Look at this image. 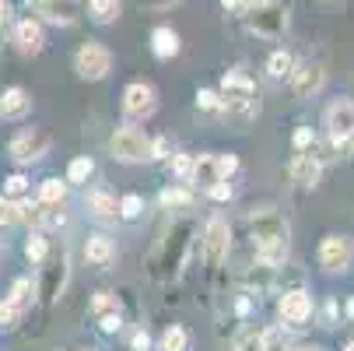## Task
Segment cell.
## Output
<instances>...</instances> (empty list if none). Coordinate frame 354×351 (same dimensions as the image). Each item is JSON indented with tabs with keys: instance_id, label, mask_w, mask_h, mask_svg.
Here are the masks:
<instances>
[{
	"instance_id": "cell-1",
	"label": "cell",
	"mask_w": 354,
	"mask_h": 351,
	"mask_svg": "<svg viewBox=\"0 0 354 351\" xmlns=\"http://www.w3.org/2000/svg\"><path fill=\"white\" fill-rule=\"evenodd\" d=\"M252 228V249L263 267H277L288 260V222L274 208H257L249 215Z\"/></svg>"
},
{
	"instance_id": "cell-2",
	"label": "cell",
	"mask_w": 354,
	"mask_h": 351,
	"mask_svg": "<svg viewBox=\"0 0 354 351\" xmlns=\"http://www.w3.org/2000/svg\"><path fill=\"white\" fill-rule=\"evenodd\" d=\"M221 116L225 120H235V123H252L260 116V95H257V84H252L249 74L242 71H228L221 78Z\"/></svg>"
},
{
	"instance_id": "cell-3",
	"label": "cell",
	"mask_w": 354,
	"mask_h": 351,
	"mask_svg": "<svg viewBox=\"0 0 354 351\" xmlns=\"http://www.w3.org/2000/svg\"><path fill=\"white\" fill-rule=\"evenodd\" d=\"M109 152H113L116 162L137 165V162L155 159V141H151L144 130H137V127H120V130H113V137H109Z\"/></svg>"
},
{
	"instance_id": "cell-4",
	"label": "cell",
	"mask_w": 354,
	"mask_h": 351,
	"mask_svg": "<svg viewBox=\"0 0 354 351\" xmlns=\"http://www.w3.org/2000/svg\"><path fill=\"white\" fill-rule=\"evenodd\" d=\"M245 21H249V32L260 35V39H281L284 28H288V8L281 0H263L252 11H245Z\"/></svg>"
},
{
	"instance_id": "cell-5",
	"label": "cell",
	"mask_w": 354,
	"mask_h": 351,
	"mask_svg": "<svg viewBox=\"0 0 354 351\" xmlns=\"http://www.w3.org/2000/svg\"><path fill=\"white\" fill-rule=\"evenodd\" d=\"M49 147H53V137H49L42 127H25L21 134H15L11 137V144H8V155L18 162V165H32V162H39Z\"/></svg>"
},
{
	"instance_id": "cell-6",
	"label": "cell",
	"mask_w": 354,
	"mask_h": 351,
	"mask_svg": "<svg viewBox=\"0 0 354 351\" xmlns=\"http://www.w3.org/2000/svg\"><path fill=\"white\" fill-rule=\"evenodd\" d=\"M74 71L84 81H102L113 71V53H109L102 42H84L77 53H74Z\"/></svg>"
},
{
	"instance_id": "cell-7",
	"label": "cell",
	"mask_w": 354,
	"mask_h": 351,
	"mask_svg": "<svg viewBox=\"0 0 354 351\" xmlns=\"http://www.w3.org/2000/svg\"><path fill=\"white\" fill-rule=\"evenodd\" d=\"M228 246H232V228L225 218H211L204 225V235H200V253H204V264L207 267H221L225 257H228Z\"/></svg>"
},
{
	"instance_id": "cell-8",
	"label": "cell",
	"mask_w": 354,
	"mask_h": 351,
	"mask_svg": "<svg viewBox=\"0 0 354 351\" xmlns=\"http://www.w3.org/2000/svg\"><path fill=\"white\" fill-rule=\"evenodd\" d=\"M354 260V239L351 235H326L319 242V267L330 271V274H344Z\"/></svg>"
},
{
	"instance_id": "cell-9",
	"label": "cell",
	"mask_w": 354,
	"mask_h": 351,
	"mask_svg": "<svg viewBox=\"0 0 354 351\" xmlns=\"http://www.w3.org/2000/svg\"><path fill=\"white\" fill-rule=\"evenodd\" d=\"M155 109H158V95L147 81H133L123 88V116L127 120H147V116H155Z\"/></svg>"
},
{
	"instance_id": "cell-10",
	"label": "cell",
	"mask_w": 354,
	"mask_h": 351,
	"mask_svg": "<svg viewBox=\"0 0 354 351\" xmlns=\"http://www.w3.org/2000/svg\"><path fill=\"white\" fill-rule=\"evenodd\" d=\"M277 316L284 327H301L309 316H313V295L306 288H291L281 295V303H277Z\"/></svg>"
},
{
	"instance_id": "cell-11",
	"label": "cell",
	"mask_w": 354,
	"mask_h": 351,
	"mask_svg": "<svg viewBox=\"0 0 354 351\" xmlns=\"http://www.w3.org/2000/svg\"><path fill=\"white\" fill-rule=\"evenodd\" d=\"M326 134L333 147H344L347 137H354V102L351 98H337L326 109Z\"/></svg>"
},
{
	"instance_id": "cell-12",
	"label": "cell",
	"mask_w": 354,
	"mask_h": 351,
	"mask_svg": "<svg viewBox=\"0 0 354 351\" xmlns=\"http://www.w3.org/2000/svg\"><path fill=\"white\" fill-rule=\"evenodd\" d=\"M288 84H291L295 98H316L323 91V84H326V71H323V64H313V60L309 64H298L291 71Z\"/></svg>"
},
{
	"instance_id": "cell-13",
	"label": "cell",
	"mask_w": 354,
	"mask_h": 351,
	"mask_svg": "<svg viewBox=\"0 0 354 351\" xmlns=\"http://www.w3.org/2000/svg\"><path fill=\"white\" fill-rule=\"evenodd\" d=\"M11 39H15V49H18L21 57H35V53H42V46H46L42 25H39L35 18H21V21H15Z\"/></svg>"
},
{
	"instance_id": "cell-14",
	"label": "cell",
	"mask_w": 354,
	"mask_h": 351,
	"mask_svg": "<svg viewBox=\"0 0 354 351\" xmlns=\"http://www.w3.org/2000/svg\"><path fill=\"white\" fill-rule=\"evenodd\" d=\"M28 4L53 25H74L81 15V0H28Z\"/></svg>"
},
{
	"instance_id": "cell-15",
	"label": "cell",
	"mask_w": 354,
	"mask_h": 351,
	"mask_svg": "<svg viewBox=\"0 0 354 351\" xmlns=\"http://www.w3.org/2000/svg\"><path fill=\"white\" fill-rule=\"evenodd\" d=\"M225 179V169H221V155H196V162H193V176H189V183L193 186H200V190H211V186H218Z\"/></svg>"
},
{
	"instance_id": "cell-16",
	"label": "cell",
	"mask_w": 354,
	"mask_h": 351,
	"mask_svg": "<svg viewBox=\"0 0 354 351\" xmlns=\"http://www.w3.org/2000/svg\"><path fill=\"white\" fill-rule=\"evenodd\" d=\"M288 176H291V183H298V186H316L319 176H323V162H319L313 152H301V155L291 159Z\"/></svg>"
},
{
	"instance_id": "cell-17",
	"label": "cell",
	"mask_w": 354,
	"mask_h": 351,
	"mask_svg": "<svg viewBox=\"0 0 354 351\" xmlns=\"http://www.w3.org/2000/svg\"><path fill=\"white\" fill-rule=\"evenodd\" d=\"M32 109V95L18 84L0 91V120H25Z\"/></svg>"
},
{
	"instance_id": "cell-18",
	"label": "cell",
	"mask_w": 354,
	"mask_h": 351,
	"mask_svg": "<svg viewBox=\"0 0 354 351\" xmlns=\"http://www.w3.org/2000/svg\"><path fill=\"white\" fill-rule=\"evenodd\" d=\"M84 260H88L91 267H109V264L116 260V242H113L106 232L88 235V242H84Z\"/></svg>"
},
{
	"instance_id": "cell-19",
	"label": "cell",
	"mask_w": 354,
	"mask_h": 351,
	"mask_svg": "<svg viewBox=\"0 0 354 351\" xmlns=\"http://www.w3.org/2000/svg\"><path fill=\"white\" fill-rule=\"evenodd\" d=\"M84 208H88L91 218L109 222V218L120 215V200H116L109 190H88V193H84Z\"/></svg>"
},
{
	"instance_id": "cell-20",
	"label": "cell",
	"mask_w": 354,
	"mask_h": 351,
	"mask_svg": "<svg viewBox=\"0 0 354 351\" xmlns=\"http://www.w3.org/2000/svg\"><path fill=\"white\" fill-rule=\"evenodd\" d=\"M151 53H155L158 60L179 57V32L169 28V25H158L155 32H151Z\"/></svg>"
},
{
	"instance_id": "cell-21",
	"label": "cell",
	"mask_w": 354,
	"mask_h": 351,
	"mask_svg": "<svg viewBox=\"0 0 354 351\" xmlns=\"http://www.w3.org/2000/svg\"><path fill=\"white\" fill-rule=\"evenodd\" d=\"M15 211H18V222L21 225H28V228H42L46 225V204L35 197H18L15 200Z\"/></svg>"
},
{
	"instance_id": "cell-22",
	"label": "cell",
	"mask_w": 354,
	"mask_h": 351,
	"mask_svg": "<svg viewBox=\"0 0 354 351\" xmlns=\"http://www.w3.org/2000/svg\"><path fill=\"white\" fill-rule=\"evenodd\" d=\"M46 257H49V239H46V232H42V228H28V239H25V260H28L32 267H42Z\"/></svg>"
},
{
	"instance_id": "cell-23",
	"label": "cell",
	"mask_w": 354,
	"mask_h": 351,
	"mask_svg": "<svg viewBox=\"0 0 354 351\" xmlns=\"http://www.w3.org/2000/svg\"><path fill=\"white\" fill-rule=\"evenodd\" d=\"M35 295H39V285L32 281V278H18L15 285H11V291L4 295V298H11V303L21 309V313H28L32 306H35Z\"/></svg>"
},
{
	"instance_id": "cell-24",
	"label": "cell",
	"mask_w": 354,
	"mask_h": 351,
	"mask_svg": "<svg viewBox=\"0 0 354 351\" xmlns=\"http://www.w3.org/2000/svg\"><path fill=\"white\" fill-rule=\"evenodd\" d=\"M295 67H298V64H295V57L288 53V49H274V53L267 57V74H270L274 81H288Z\"/></svg>"
},
{
	"instance_id": "cell-25",
	"label": "cell",
	"mask_w": 354,
	"mask_h": 351,
	"mask_svg": "<svg viewBox=\"0 0 354 351\" xmlns=\"http://www.w3.org/2000/svg\"><path fill=\"white\" fill-rule=\"evenodd\" d=\"M39 200H42V204H64V200H67V179H60V176L42 179L39 183Z\"/></svg>"
},
{
	"instance_id": "cell-26",
	"label": "cell",
	"mask_w": 354,
	"mask_h": 351,
	"mask_svg": "<svg viewBox=\"0 0 354 351\" xmlns=\"http://www.w3.org/2000/svg\"><path fill=\"white\" fill-rule=\"evenodd\" d=\"M88 15L98 25H113L120 18V0H88Z\"/></svg>"
},
{
	"instance_id": "cell-27",
	"label": "cell",
	"mask_w": 354,
	"mask_h": 351,
	"mask_svg": "<svg viewBox=\"0 0 354 351\" xmlns=\"http://www.w3.org/2000/svg\"><path fill=\"white\" fill-rule=\"evenodd\" d=\"M91 172H95V162H91L88 155H77V159L67 165V183H88Z\"/></svg>"
},
{
	"instance_id": "cell-28",
	"label": "cell",
	"mask_w": 354,
	"mask_h": 351,
	"mask_svg": "<svg viewBox=\"0 0 354 351\" xmlns=\"http://www.w3.org/2000/svg\"><path fill=\"white\" fill-rule=\"evenodd\" d=\"M260 337H263V351H284V348H288V334H284V323L263 327V330H260Z\"/></svg>"
},
{
	"instance_id": "cell-29",
	"label": "cell",
	"mask_w": 354,
	"mask_h": 351,
	"mask_svg": "<svg viewBox=\"0 0 354 351\" xmlns=\"http://www.w3.org/2000/svg\"><path fill=\"white\" fill-rule=\"evenodd\" d=\"M193 162H196V155L179 152V155H172V159H169V169H172V176H176V179L189 183V176H193Z\"/></svg>"
},
{
	"instance_id": "cell-30",
	"label": "cell",
	"mask_w": 354,
	"mask_h": 351,
	"mask_svg": "<svg viewBox=\"0 0 354 351\" xmlns=\"http://www.w3.org/2000/svg\"><path fill=\"white\" fill-rule=\"evenodd\" d=\"M158 348H162V351H186V348H189V337H186L183 327H169V330L162 334Z\"/></svg>"
},
{
	"instance_id": "cell-31",
	"label": "cell",
	"mask_w": 354,
	"mask_h": 351,
	"mask_svg": "<svg viewBox=\"0 0 354 351\" xmlns=\"http://www.w3.org/2000/svg\"><path fill=\"white\" fill-rule=\"evenodd\" d=\"M196 109H200V113H218V116H221V91L200 88V91H196Z\"/></svg>"
},
{
	"instance_id": "cell-32",
	"label": "cell",
	"mask_w": 354,
	"mask_h": 351,
	"mask_svg": "<svg viewBox=\"0 0 354 351\" xmlns=\"http://www.w3.org/2000/svg\"><path fill=\"white\" fill-rule=\"evenodd\" d=\"M162 204L165 208H189L193 204V193L186 186H169V190H162Z\"/></svg>"
},
{
	"instance_id": "cell-33",
	"label": "cell",
	"mask_w": 354,
	"mask_h": 351,
	"mask_svg": "<svg viewBox=\"0 0 354 351\" xmlns=\"http://www.w3.org/2000/svg\"><path fill=\"white\" fill-rule=\"evenodd\" d=\"M21 309L11 303V298H0V330H15L18 323H21Z\"/></svg>"
},
{
	"instance_id": "cell-34",
	"label": "cell",
	"mask_w": 354,
	"mask_h": 351,
	"mask_svg": "<svg viewBox=\"0 0 354 351\" xmlns=\"http://www.w3.org/2000/svg\"><path fill=\"white\" fill-rule=\"evenodd\" d=\"M109 309H120V298H116L113 291H95V298H91V316L98 320V316L109 313Z\"/></svg>"
},
{
	"instance_id": "cell-35",
	"label": "cell",
	"mask_w": 354,
	"mask_h": 351,
	"mask_svg": "<svg viewBox=\"0 0 354 351\" xmlns=\"http://www.w3.org/2000/svg\"><path fill=\"white\" fill-rule=\"evenodd\" d=\"M140 215H144V200H140L137 193H127V197L120 200V218L133 222V218H140Z\"/></svg>"
},
{
	"instance_id": "cell-36",
	"label": "cell",
	"mask_w": 354,
	"mask_h": 351,
	"mask_svg": "<svg viewBox=\"0 0 354 351\" xmlns=\"http://www.w3.org/2000/svg\"><path fill=\"white\" fill-rule=\"evenodd\" d=\"M4 193H8L11 200L25 197V193H28V176H25V172H15V176H8V179H4Z\"/></svg>"
},
{
	"instance_id": "cell-37",
	"label": "cell",
	"mask_w": 354,
	"mask_h": 351,
	"mask_svg": "<svg viewBox=\"0 0 354 351\" xmlns=\"http://www.w3.org/2000/svg\"><path fill=\"white\" fill-rule=\"evenodd\" d=\"M235 351H263V337H260V330H242V337L235 341Z\"/></svg>"
},
{
	"instance_id": "cell-38",
	"label": "cell",
	"mask_w": 354,
	"mask_h": 351,
	"mask_svg": "<svg viewBox=\"0 0 354 351\" xmlns=\"http://www.w3.org/2000/svg\"><path fill=\"white\" fill-rule=\"evenodd\" d=\"M18 222V211H15V200L8 193H0V228H8Z\"/></svg>"
},
{
	"instance_id": "cell-39",
	"label": "cell",
	"mask_w": 354,
	"mask_h": 351,
	"mask_svg": "<svg viewBox=\"0 0 354 351\" xmlns=\"http://www.w3.org/2000/svg\"><path fill=\"white\" fill-rule=\"evenodd\" d=\"M98 327H102L106 334H116V330L123 327V316H120V309H109V313H102V316H98Z\"/></svg>"
},
{
	"instance_id": "cell-40",
	"label": "cell",
	"mask_w": 354,
	"mask_h": 351,
	"mask_svg": "<svg viewBox=\"0 0 354 351\" xmlns=\"http://www.w3.org/2000/svg\"><path fill=\"white\" fill-rule=\"evenodd\" d=\"M295 147H298V152H309V147H316V134H313L309 127H298V130H295Z\"/></svg>"
},
{
	"instance_id": "cell-41",
	"label": "cell",
	"mask_w": 354,
	"mask_h": 351,
	"mask_svg": "<svg viewBox=\"0 0 354 351\" xmlns=\"http://www.w3.org/2000/svg\"><path fill=\"white\" fill-rule=\"evenodd\" d=\"M8 32H11V4H8V0H0V46H4Z\"/></svg>"
},
{
	"instance_id": "cell-42",
	"label": "cell",
	"mask_w": 354,
	"mask_h": 351,
	"mask_svg": "<svg viewBox=\"0 0 354 351\" xmlns=\"http://www.w3.org/2000/svg\"><path fill=\"white\" fill-rule=\"evenodd\" d=\"M232 193H235V190H232V183H228V179H221L218 186H211V190H207V197H214V200H232Z\"/></svg>"
},
{
	"instance_id": "cell-43",
	"label": "cell",
	"mask_w": 354,
	"mask_h": 351,
	"mask_svg": "<svg viewBox=\"0 0 354 351\" xmlns=\"http://www.w3.org/2000/svg\"><path fill=\"white\" fill-rule=\"evenodd\" d=\"M221 169H225V179H232L239 172V159L235 155H221Z\"/></svg>"
},
{
	"instance_id": "cell-44",
	"label": "cell",
	"mask_w": 354,
	"mask_h": 351,
	"mask_svg": "<svg viewBox=\"0 0 354 351\" xmlns=\"http://www.w3.org/2000/svg\"><path fill=\"white\" fill-rule=\"evenodd\" d=\"M130 348H133V351H147V348H151V337H147L144 330H137L133 341H130Z\"/></svg>"
},
{
	"instance_id": "cell-45",
	"label": "cell",
	"mask_w": 354,
	"mask_h": 351,
	"mask_svg": "<svg viewBox=\"0 0 354 351\" xmlns=\"http://www.w3.org/2000/svg\"><path fill=\"white\" fill-rule=\"evenodd\" d=\"M169 152H172V144H169L165 137H158V141H155V159H165Z\"/></svg>"
},
{
	"instance_id": "cell-46",
	"label": "cell",
	"mask_w": 354,
	"mask_h": 351,
	"mask_svg": "<svg viewBox=\"0 0 354 351\" xmlns=\"http://www.w3.org/2000/svg\"><path fill=\"white\" fill-rule=\"evenodd\" d=\"M221 8H225V11H239V15H242V0H221Z\"/></svg>"
},
{
	"instance_id": "cell-47",
	"label": "cell",
	"mask_w": 354,
	"mask_h": 351,
	"mask_svg": "<svg viewBox=\"0 0 354 351\" xmlns=\"http://www.w3.org/2000/svg\"><path fill=\"white\" fill-rule=\"evenodd\" d=\"M147 4H151V8H158V11H169L176 0H147Z\"/></svg>"
},
{
	"instance_id": "cell-48",
	"label": "cell",
	"mask_w": 354,
	"mask_h": 351,
	"mask_svg": "<svg viewBox=\"0 0 354 351\" xmlns=\"http://www.w3.org/2000/svg\"><path fill=\"white\" fill-rule=\"evenodd\" d=\"M326 323H337V303H326Z\"/></svg>"
},
{
	"instance_id": "cell-49",
	"label": "cell",
	"mask_w": 354,
	"mask_h": 351,
	"mask_svg": "<svg viewBox=\"0 0 354 351\" xmlns=\"http://www.w3.org/2000/svg\"><path fill=\"white\" fill-rule=\"evenodd\" d=\"M257 4H263V0H242V15H245V11H252Z\"/></svg>"
},
{
	"instance_id": "cell-50",
	"label": "cell",
	"mask_w": 354,
	"mask_h": 351,
	"mask_svg": "<svg viewBox=\"0 0 354 351\" xmlns=\"http://www.w3.org/2000/svg\"><path fill=\"white\" fill-rule=\"evenodd\" d=\"M319 4H326V8H337V4H344V0H319Z\"/></svg>"
},
{
	"instance_id": "cell-51",
	"label": "cell",
	"mask_w": 354,
	"mask_h": 351,
	"mask_svg": "<svg viewBox=\"0 0 354 351\" xmlns=\"http://www.w3.org/2000/svg\"><path fill=\"white\" fill-rule=\"evenodd\" d=\"M347 316H354V298H351V303H347Z\"/></svg>"
},
{
	"instance_id": "cell-52",
	"label": "cell",
	"mask_w": 354,
	"mask_h": 351,
	"mask_svg": "<svg viewBox=\"0 0 354 351\" xmlns=\"http://www.w3.org/2000/svg\"><path fill=\"white\" fill-rule=\"evenodd\" d=\"M301 351H323V348H316V344H309V348H301Z\"/></svg>"
},
{
	"instance_id": "cell-53",
	"label": "cell",
	"mask_w": 354,
	"mask_h": 351,
	"mask_svg": "<svg viewBox=\"0 0 354 351\" xmlns=\"http://www.w3.org/2000/svg\"><path fill=\"white\" fill-rule=\"evenodd\" d=\"M347 351H354V341H351V344H347Z\"/></svg>"
},
{
	"instance_id": "cell-54",
	"label": "cell",
	"mask_w": 354,
	"mask_h": 351,
	"mask_svg": "<svg viewBox=\"0 0 354 351\" xmlns=\"http://www.w3.org/2000/svg\"><path fill=\"white\" fill-rule=\"evenodd\" d=\"M84 351H98V348H84Z\"/></svg>"
},
{
	"instance_id": "cell-55",
	"label": "cell",
	"mask_w": 354,
	"mask_h": 351,
	"mask_svg": "<svg viewBox=\"0 0 354 351\" xmlns=\"http://www.w3.org/2000/svg\"><path fill=\"white\" fill-rule=\"evenodd\" d=\"M0 253H4V242H0Z\"/></svg>"
},
{
	"instance_id": "cell-56",
	"label": "cell",
	"mask_w": 354,
	"mask_h": 351,
	"mask_svg": "<svg viewBox=\"0 0 354 351\" xmlns=\"http://www.w3.org/2000/svg\"><path fill=\"white\" fill-rule=\"evenodd\" d=\"M284 351H288V348H284Z\"/></svg>"
},
{
	"instance_id": "cell-57",
	"label": "cell",
	"mask_w": 354,
	"mask_h": 351,
	"mask_svg": "<svg viewBox=\"0 0 354 351\" xmlns=\"http://www.w3.org/2000/svg\"><path fill=\"white\" fill-rule=\"evenodd\" d=\"M232 351H235V348H232Z\"/></svg>"
}]
</instances>
